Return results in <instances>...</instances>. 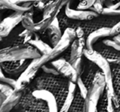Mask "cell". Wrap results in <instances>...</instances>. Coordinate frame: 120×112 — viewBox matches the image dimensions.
I'll list each match as a JSON object with an SVG mask.
<instances>
[{
  "label": "cell",
  "instance_id": "6",
  "mask_svg": "<svg viewBox=\"0 0 120 112\" xmlns=\"http://www.w3.org/2000/svg\"><path fill=\"white\" fill-rule=\"evenodd\" d=\"M13 110L15 111H49L47 102L35 97L32 92L23 94L19 103Z\"/></svg>",
  "mask_w": 120,
  "mask_h": 112
},
{
  "label": "cell",
  "instance_id": "21",
  "mask_svg": "<svg viewBox=\"0 0 120 112\" xmlns=\"http://www.w3.org/2000/svg\"><path fill=\"white\" fill-rule=\"evenodd\" d=\"M0 7L1 8H6V9H10L14 12H26L29 11L30 9L33 8H26L23 6L17 4L16 3L12 2V0H0Z\"/></svg>",
  "mask_w": 120,
  "mask_h": 112
},
{
  "label": "cell",
  "instance_id": "24",
  "mask_svg": "<svg viewBox=\"0 0 120 112\" xmlns=\"http://www.w3.org/2000/svg\"><path fill=\"white\" fill-rule=\"evenodd\" d=\"M14 87H12V86L8 85V84L4 83L1 82L0 83V105L4 103V100L7 99V97L8 96H10L12 92H14Z\"/></svg>",
  "mask_w": 120,
  "mask_h": 112
},
{
  "label": "cell",
  "instance_id": "17",
  "mask_svg": "<svg viewBox=\"0 0 120 112\" xmlns=\"http://www.w3.org/2000/svg\"><path fill=\"white\" fill-rule=\"evenodd\" d=\"M47 34H48L50 43L53 45V46H54L59 41L60 39L62 38L63 34L61 31L60 22L58 17H54L50 25L49 26L48 29H47Z\"/></svg>",
  "mask_w": 120,
  "mask_h": 112
},
{
  "label": "cell",
  "instance_id": "20",
  "mask_svg": "<svg viewBox=\"0 0 120 112\" xmlns=\"http://www.w3.org/2000/svg\"><path fill=\"white\" fill-rule=\"evenodd\" d=\"M77 89V83L71 81L70 83H69V90H68V93L67 97H66L65 102H64L62 108L60 109L59 111H63V112L69 111V109H70L72 101H73V100H74V97H75Z\"/></svg>",
  "mask_w": 120,
  "mask_h": 112
},
{
  "label": "cell",
  "instance_id": "11",
  "mask_svg": "<svg viewBox=\"0 0 120 112\" xmlns=\"http://www.w3.org/2000/svg\"><path fill=\"white\" fill-rule=\"evenodd\" d=\"M71 3L72 0H70L65 6L64 13L66 17L69 19L75 21H90L98 17L100 14L91 10H82V9H72L71 8Z\"/></svg>",
  "mask_w": 120,
  "mask_h": 112
},
{
  "label": "cell",
  "instance_id": "30",
  "mask_svg": "<svg viewBox=\"0 0 120 112\" xmlns=\"http://www.w3.org/2000/svg\"><path fill=\"white\" fill-rule=\"evenodd\" d=\"M104 4H105V1L104 0H96L94 5L91 8H89V10L94 11V12H97L98 14H102V12L104 10Z\"/></svg>",
  "mask_w": 120,
  "mask_h": 112
},
{
  "label": "cell",
  "instance_id": "5",
  "mask_svg": "<svg viewBox=\"0 0 120 112\" xmlns=\"http://www.w3.org/2000/svg\"><path fill=\"white\" fill-rule=\"evenodd\" d=\"M84 56L88 60H90L94 62L95 64L98 65L100 69L104 73L105 77V81H106V88L110 93V95L115 97L114 87H113V76H112L111 68L109 65V62L108 59L104 56L100 52L93 50H89V49H85L84 50Z\"/></svg>",
  "mask_w": 120,
  "mask_h": 112
},
{
  "label": "cell",
  "instance_id": "14",
  "mask_svg": "<svg viewBox=\"0 0 120 112\" xmlns=\"http://www.w3.org/2000/svg\"><path fill=\"white\" fill-rule=\"evenodd\" d=\"M69 1L70 0H53L47 3L45 8L43 9V18H54L58 17V14L60 12L61 9L67 5Z\"/></svg>",
  "mask_w": 120,
  "mask_h": 112
},
{
  "label": "cell",
  "instance_id": "18",
  "mask_svg": "<svg viewBox=\"0 0 120 112\" xmlns=\"http://www.w3.org/2000/svg\"><path fill=\"white\" fill-rule=\"evenodd\" d=\"M23 95V91L14 90V92L10 96L7 97L4 103L0 105V111L8 112L16 107V105L19 103L21 98Z\"/></svg>",
  "mask_w": 120,
  "mask_h": 112
},
{
  "label": "cell",
  "instance_id": "22",
  "mask_svg": "<svg viewBox=\"0 0 120 112\" xmlns=\"http://www.w3.org/2000/svg\"><path fill=\"white\" fill-rule=\"evenodd\" d=\"M69 111H85V98L82 96L79 90L76 92Z\"/></svg>",
  "mask_w": 120,
  "mask_h": 112
},
{
  "label": "cell",
  "instance_id": "2",
  "mask_svg": "<svg viewBox=\"0 0 120 112\" xmlns=\"http://www.w3.org/2000/svg\"><path fill=\"white\" fill-rule=\"evenodd\" d=\"M76 38H77L76 29L74 27L66 28L62 35V38L60 39V40L54 46H53L52 50L49 53L42 54L36 59H33L30 62V66L36 69H41L44 64L55 59L58 55H60L64 50H67L70 45L71 42L73 41Z\"/></svg>",
  "mask_w": 120,
  "mask_h": 112
},
{
  "label": "cell",
  "instance_id": "36",
  "mask_svg": "<svg viewBox=\"0 0 120 112\" xmlns=\"http://www.w3.org/2000/svg\"><path fill=\"white\" fill-rule=\"evenodd\" d=\"M12 2L16 3L17 4H20V5H22L23 4L27 2H32V3H35V2H39V1H43V2H45V1H48V0H12Z\"/></svg>",
  "mask_w": 120,
  "mask_h": 112
},
{
  "label": "cell",
  "instance_id": "28",
  "mask_svg": "<svg viewBox=\"0 0 120 112\" xmlns=\"http://www.w3.org/2000/svg\"><path fill=\"white\" fill-rule=\"evenodd\" d=\"M41 69L43 70V72L45 73H47V74H50V75H54V76H61L60 73H58V71L51 64H44L43 66L41 67Z\"/></svg>",
  "mask_w": 120,
  "mask_h": 112
},
{
  "label": "cell",
  "instance_id": "4",
  "mask_svg": "<svg viewBox=\"0 0 120 112\" xmlns=\"http://www.w3.org/2000/svg\"><path fill=\"white\" fill-rule=\"evenodd\" d=\"M106 88V81L104 73L98 70L93 82L88 87L87 96L85 98V111H98V103L103 92Z\"/></svg>",
  "mask_w": 120,
  "mask_h": 112
},
{
  "label": "cell",
  "instance_id": "23",
  "mask_svg": "<svg viewBox=\"0 0 120 112\" xmlns=\"http://www.w3.org/2000/svg\"><path fill=\"white\" fill-rule=\"evenodd\" d=\"M28 43L32 45L34 47H35V48L38 50V51L41 54V55L49 53V52L52 50V48L48 44L44 42L43 40H40V39H33V40H30Z\"/></svg>",
  "mask_w": 120,
  "mask_h": 112
},
{
  "label": "cell",
  "instance_id": "9",
  "mask_svg": "<svg viewBox=\"0 0 120 112\" xmlns=\"http://www.w3.org/2000/svg\"><path fill=\"white\" fill-rule=\"evenodd\" d=\"M50 64L58 71L61 76L69 79L72 82H77L79 75L69 61L64 59H58L56 60L53 59Z\"/></svg>",
  "mask_w": 120,
  "mask_h": 112
},
{
  "label": "cell",
  "instance_id": "34",
  "mask_svg": "<svg viewBox=\"0 0 120 112\" xmlns=\"http://www.w3.org/2000/svg\"><path fill=\"white\" fill-rule=\"evenodd\" d=\"M118 34H120V21L111 27V36H114Z\"/></svg>",
  "mask_w": 120,
  "mask_h": 112
},
{
  "label": "cell",
  "instance_id": "15",
  "mask_svg": "<svg viewBox=\"0 0 120 112\" xmlns=\"http://www.w3.org/2000/svg\"><path fill=\"white\" fill-rule=\"evenodd\" d=\"M108 36H111V27H102L96 29L94 31H92L91 33L89 34L88 36L86 37V48L89 49V50H93L94 45H95V42L99 39Z\"/></svg>",
  "mask_w": 120,
  "mask_h": 112
},
{
  "label": "cell",
  "instance_id": "27",
  "mask_svg": "<svg viewBox=\"0 0 120 112\" xmlns=\"http://www.w3.org/2000/svg\"><path fill=\"white\" fill-rule=\"evenodd\" d=\"M76 83H77V90H79V92L82 94V97H83L84 98H86L87 96V92H88V87H87V86L85 84V82H83V80H82L81 76H79L78 79H77Z\"/></svg>",
  "mask_w": 120,
  "mask_h": 112
},
{
  "label": "cell",
  "instance_id": "31",
  "mask_svg": "<svg viewBox=\"0 0 120 112\" xmlns=\"http://www.w3.org/2000/svg\"><path fill=\"white\" fill-rule=\"evenodd\" d=\"M72 65L73 66V68L75 69V70L77 71V73H78L79 76L82 75V72L84 69V64H83V60H82V57L77 59V60H75L73 63H72Z\"/></svg>",
  "mask_w": 120,
  "mask_h": 112
},
{
  "label": "cell",
  "instance_id": "33",
  "mask_svg": "<svg viewBox=\"0 0 120 112\" xmlns=\"http://www.w3.org/2000/svg\"><path fill=\"white\" fill-rule=\"evenodd\" d=\"M102 43L105 45H107V46H109L113 49H115V50L120 51V43H118L115 40H109V39H106V40H104L102 41Z\"/></svg>",
  "mask_w": 120,
  "mask_h": 112
},
{
  "label": "cell",
  "instance_id": "26",
  "mask_svg": "<svg viewBox=\"0 0 120 112\" xmlns=\"http://www.w3.org/2000/svg\"><path fill=\"white\" fill-rule=\"evenodd\" d=\"M0 82L12 86V87H14V89H15L16 83H17V80H16L14 77H8V75L6 76L5 73L3 71V69H1V70H0Z\"/></svg>",
  "mask_w": 120,
  "mask_h": 112
},
{
  "label": "cell",
  "instance_id": "32",
  "mask_svg": "<svg viewBox=\"0 0 120 112\" xmlns=\"http://www.w3.org/2000/svg\"><path fill=\"white\" fill-rule=\"evenodd\" d=\"M102 15L110 16V17H118L120 16V8L118 9H111L105 7L102 12Z\"/></svg>",
  "mask_w": 120,
  "mask_h": 112
},
{
  "label": "cell",
  "instance_id": "1",
  "mask_svg": "<svg viewBox=\"0 0 120 112\" xmlns=\"http://www.w3.org/2000/svg\"><path fill=\"white\" fill-rule=\"evenodd\" d=\"M71 81L63 76L44 74L36 77L34 81L35 89H46L53 92L57 100L58 109H61L65 102L68 93L69 83Z\"/></svg>",
  "mask_w": 120,
  "mask_h": 112
},
{
  "label": "cell",
  "instance_id": "37",
  "mask_svg": "<svg viewBox=\"0 0 120 112\" xmlns=\"http://www.w3.org/2000/svg\"><path fill=\"white\" fill-rule=\"evenodd\" d=\"M113 40H115L116 42H118V43H120V34L113 36Z\"/></svg>",
  "mask_w": 120,
  "mask_h": 112
},
{
  "label": "cell",
  "instance_id": "19",
  "mask_svg": "<svg viewBox=\"0 0 120 112\" xmlns=\"http://www.w3.org/2000/svg\"><path fill=\"white\" fill-rule=\"evenodd\" d=\"M98 70H100L98 65L90 60H89V64L86 66H84L83 72L82 73V75L83 76H81V77H82L83 82H85V84L87 86V87H90L91 82H93L94 77H95L96 73L98 72Z\"/></svg>",
  "mask_w": 120,
  "mask_h": 112
},
{
  "label": "cell",
  "instance_id": "7",
  "mask_svg": "<svg viewBox=\"0 0 120 112\" xmlns=\"http://www.w3.org/2000/svg\"><path fill=\"white\" fill-rule=\"evenodd\" d=\"M53 19L52 17H48L43 18L38 22H35L33 20V10L31 8L24 13L22 23L25 29H28L34 32H42L44 31H47Z\"/></svg>",
  "mask_w": 120,
  "mask_h": 112
},
{
  "label": "cell",
  "instance_id": "13",
  "mask_svg": "<svg viewBox=\"0 0 120 112\" xmlns=\"http://www.w3.org/2000/svg\"><path fill=\"white\" fill-rule=\"evenodd\" d=\"M32 94L37 98L46 101L50 112H57L59 110L56 97L50 91L46 90V89H35L32 91Z\"/></svg>",
  "mask_w": 120,
  "mask_h": 112
},
{
  "label": "cell",
  "instance_id": "3",
  "mask_svg": "<svg viewBox=\"0 0 120 112\" xmlns=\"http://www.w3.org/2000/svg\"><path fill=\"white\" fill-rule=\"evenodd\" d=\"M40 56L41 54L30 43H17L1 50L0 62L33 59Z\"/></svg>",
  "mask_w": 120,
  "mask_h": 112
},
{
  "label": "cell",
  "instance_id": "10",
  "mask_svg": "<svg viewBox=\"0 0 120 112\" xmlns=\"http://www.w3.org/2000/svg\"><path fill=\"white\" fill-rule=\"evenodd\" d=\"M25 12H14L10 16L7 17L0 23V36L1 39L7 37L12 31L22 22L23 16Z\"/></svg>",
  "mask_w": 120,
  "mask_h": 112
},
{
  "label": "cell",
  "instance_id": "16",
  "mask_svg": "<svg viewBox=\"0 0 120 112\" xmlns=\"http://www.w3.org/2000/svg\"><path fill=\"white\" fill-rule=\"evenodd\" d=\"M86 45V40L85 39V37L77 38L73 40L71 45L70 57L68 60L71 64L77 60V59L84 56V50Z\"/></svg>",
  "mask_w": 120,
  "mask_h": 112
},
{
  "label": "cell",
  "instance_id": "25",
  "mask_svg": "<svg viewBox=\"0 0 120 112\" xmlns=\"http://www.w3.org/2000/svg\"><path fill=\"white\" fill-rule=\"evenodd\" d=\"M107 106H108V92H107V89L105 88V92H103L101 97H100V100L98 103V110L100 111H107Z\"/></svg>",
  "mask_w": 120,
  "mask_h": 112
},
{
  "label": "cell",
  "instance_id": "12",
  "mask_svg": "<svg viewBox=\"0 0 120 112\" xmlns=\"http://www.w3.org/2000/svg\"><path fill=\"white\" fill-rule=\"evenodd\" d=\"M39 70L40 69H34L29 65L28 68L17 77L15 90L24 92V90H26L29 87V85L31 83V82H33V80L35 78Z\"/></svg>",
  "mask_w": 120,
  "mask_h": 112
},
{
  "label": "cell",
  "instance_id": "35",
  "mask_svg": "<svg viewBox=\"0 0 120 112\" xmlns=\"http://www.w3.org/2000/svg\"><path fill=\"white\" fill-rule=\"evenodd\" d=\"M75 29H76V33H77V38L84 37V35H85V31H84V29L82 27L78 26Z\"/></svg>",
  "mask_w": 120,
  "mask_h": 112
},
{
  "label": "cell",
  "instance_id": "29",
  "mask_svg": "<svg viewBox=\"0 0 120 112\" xmlns=\"http://www.w3.org/2000/svg\"><path fill=\"white\" fill-rule=\"evenodd\" d=\"M96 0H81L79 2L77 9H82V10H88L90 8L94 5Z\"/></svg>",
  "mask_w": 120,
  "mask_h": 112
},
{
  "label": "cell",
  "instance_id": "8",
  "mask_svg": "<svg viewBox=\"0 0 120 112\" xmlns=\"http://www.w3.org/2000/svg\"><path fill=\"white\" fill-rule=\"evenodd\" d=\"M30 62L31 61H29V59H21V60L0 62V64H1V69H3V71L8 76L12 77H18L28 68Z\"/></svg>",
  "mask_w": 120,
  "mask_h": 112
}]
</instances>
